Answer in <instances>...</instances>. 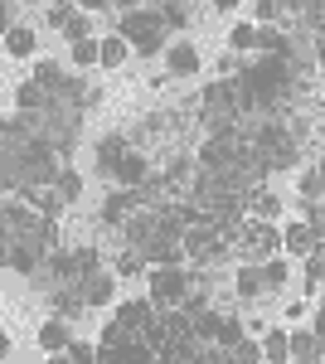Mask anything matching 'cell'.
I'll return each instance as SVG.
<instances>
[{
	"mask_svg": "<svg viewBox=\"0 0 325 364\" xmlns=\"http://www.w3.org/2000/svg\"><path fill=\"white\" fill-rule=\"evenodd\" d=\"M117 34H122L141 58H156L165 49V20H161V10H156V5L127 10V15L117 20Z\"/></svg>",
	"mask_w": 325,
	"mask_h": 364,
	"instance_id": "cell-1",
	"label": "cell"
},
{
	"mask_svg": "<svg viewBox=\"0 0 325 364\" xmlns=\"http://www.w3.org/2000/svg\"><path fill=\"white\" fill-rule=\"evenodd\" d=\"M233 252H238L243 262H262V257H277V252H282V228L272 224V219H252V214H247L243 238L233 243Z\"/></svg>",
	"mask_w": 325,
	"mask_h": 364,
	"instance_id": "cell-2",
	"label": "cell"
},
{
	"mask_svg": "<svg viewBox=\"0 0 325 364\" xmlns=\"http://www.w3.org/2000/svg\"><path fill=\"white\" fill-rule=\"evenodd\" d=\"M146 296L156 301V311H170L190 296V267H151L146 272Z\"/></svg>",
	"mask_w": 325,
	"mask_h": 364,
	"instance_id": "cell-3",
	"label": "cell"
},
{
	"mask_svg": "<svg viewBox=\"0 0 325 364\" xmlns=\"http://www.w3.org/2000/svg\"><path fill=\"white\" fill-rule=\"evenodd\" d=\"M136 209H141V195H136V190H127V185H117V190L102 199V224H107V228H122Z\"/></svg>",
	"mask_w": 325,
	"mask_h": 364,
	"instance_id": "cell-4",
	"label": "cell"
},
{
	"mask_svg": "<svg viewBox=\"0 0 325 364\" xmlns=\"http://www.w3.org/2000/svg\"><path fill=\"white\" fill-rule=\"evenodd\" d=\"M112 321L122 326V331H132V336H141L151 321H156V301L151 296H141V301H117V311H112Z\"/></svg>",
	"mask_w": 325,
	"mask_h": 364,
	"instance_id": "cell-5",
	"label": "cell"
},
{
	"mask_svg": "<svg viewBox=\"0 0 325 364\" xmlns=\"http://www.w3.org/2000/svg\"><path fill=\"white\" fill-rule=\"evenodd\" d=\"M122 233H127V248H146V243H151V238L161 233V214L141 204V209H136L132 219L122 224Z\"/></svg>",
	"mask_w": 325,
	"mask_h": 364,
	"instance_id": "cell-6",
	"label": "cell"
},
{
	"mask_svg": "<svg viewBox=\"0 0 325 364\" xmlns=\"http://www.w3.org/2000/svg\"><path fill=\"white\" fill-rule=\"evenodd\" d=\"M199 68H204V63H199V49H194V44L180 39V44L165 49V73H170V78H194Z\"/></svg>",
	"mask_w": 325,
	"mask_h": 364,
	"instance_id": "cell-7",
	"label": "cell"
},
{
	"mask_svg": "<svg viewBox=\"0 0 325 364\" xmlns=\"http://www.w3.org/2000/svg\"><path fill=\"white\" fill-rule=\"evenodd\" d=\"M146 175H151V166H146V156H141L136 146H127V156L117 161V170H112V180H117V185H127V190H141V185H146Z\"/></svg>",
	"mask_w": 325,
	"mask_h": 364,
	"instance_id": "cell-8",
	"label": "cell"
},
{
	"mask_svg": "<svg viewBox=\"0 0 325 364\" xmlns=\"http://www.w3.org/2000/svg\"><path fill=\"white\" fill-rule=\"evenodd\" d=\"M78 287H82V301H87V306H107V301H112V291H117V277H112L107 267H102V272L82 277Z\"/></svg>",
	"mask_w": 325,
	"mask_h": 364,
	"instance_id": "cell-9",
	"label": "cell"
},
{
	"mask_svg": "<svg viewBox=\"0 0 325 364\" xmlns=\"http://www.w3.org/2000/svg\"><path fill=\"white\" fill-rule=\"evenodd\" d=\"M262 364H292V336L277 326V331H262Z\"/></svg>",
	"mask_w": 325,
	"mask_h": 364,
	"instance_id": "cell-10",
	"label": "cell"
},
{
	"mask_svg": "<svg viewBox=\"0 0 325 364\" xmlns=\"http://www.w3.org/2000/svg\"><path fill=\"white\" fill-rule=\"evenodd\" d=\"M68 340H73V331H68V321H58V316H49V321L39 326V350H44V355L68 350Z\"/></svg>",
	"mask_w": 325,
	"mask_h": 364,
	"instance_id": "cell-11",
	"label": "cell"
},
{
	"mask_svg": "<svg viewBox=\"0 0 325 364\" xmlns=\"http://www.w3.org/2000/svg\"><path fill=\"white\" fill-rule=\"evenodd\" d=\"M82 311H87V301H82V287H58V291H54V316H58V321H68V326H73Z\"/></svg>",
	"mask_w": 325,
	"mask_h": 364,
	"instance_id": "cell-12",
	"label": "cell"
},
{
	"mask_svg": "<svg viewBox=\"0 0 325 364\" xmlns=\"http://www.w3.org/2000/svg\"><path fill=\"white\" fill-rule=\"evenodd\" d=\"M34 49H39V34L25 25H10L5 29V54L10 58H34Z\"/></svg>",
	"mask_w": 325,
	"mask_h": 364,
	"instance_id": "cell-13",
	"label": "cell"
},
{
	"mask_svg": "<svg viewBox=\"0 0 325 364\" xmlns=\"http://www.w3.org/2000/svg\"><path fill=\"white\" fill-rule=\"evenodd\" d=\"M233 287H238V296H243V301H257V296L267 291V282H262V262H243V267H238V277H233Z\"/></svg>",
	"mask_w": 325,
	"mask_h": 364,
	"instance_id": "cell-14",
	"label": "cell"
},
{
	"mask_svg": "<svg viewBox=\"0 0 325 364\" xmlns=\"http://www.w3.org/2000/svg\"><path fill=\"white\" fill-rule=\"evenodd\" d=\"M311 248H316V233H311V224H306V219H301V224H287V233H282V252L306 257Z\"/></svg>",
	"mask_w": 325,
	"mask_h": 364,
	"instance_id": "cell-15",
	"label": "cell"
},
{
	"mask_svg": "<svg viewBox=\"0 0 325 364\" xmlns=\"http://www.w3.org/2000/svg\"><path fill=\"white\" fill-rule=\"evenodd\" d=\"M292 336V360H325V340L316 331H287Z\"/></svg>",
	"mask_w": 325,
	"mask_h": 364,
	"instance_id": "cell-16",
	"label": "cell"
},
{
	"mask_svg": "<svg viewBox=\"0 0 325 364\" xmlns=\"http://www.w3.org/2000/svg\"><path fill=\"white\" fill-rule=\"evenodd\" d=\"M127 146H132V141L117 136V132H112V136H102V141H97V170H102V175H112V170H117V161L127 156Z\"/></svg>",
	"mask_w": 325,
	"mask_h": 364,
	"instance_id": "cell-17",
	"label": "cell"
},
{
	"mask_svg": "<svg viewBox=\"0 0 325 364\" xmlns=\"http://www.w3.org/2000/svg\"><path fill=\"white\" fill-rule=\"evenodd\" d=\"M151 267H146V252L141 248H122L112 257V277H146Z\"/></svg>",
	"mask_w": 325,
	"mask_h": 364,
	"instance_id": "cell-18",
	"label": "cell"
},
{
	"mask_svg": "<svg viewBox=\"0 0 325 364\" xmlns=\"http://www.w3.org/2000/svg\"><path fill=\"white\" fill-rule=\"evenodd\" d=\"M247 214H252V219H272V224H277V219H282V199L257 185V190L247 195Z\"/></svg>",
	"mask_w": 325,
	"mask_h": 364,
	"instance_id": "cell-19",
	"label": "cell"
},
{
	"mask_svg": "<svg viewBox=\"0 0 325 364\" xmlns=\"http://www.w3.org/2000/svg\"><path fill=\"white\" fill-rule=\"evenodd\" d=\"M49 102H54V97H49L44 87L34 83V78H29V83H20V87H15V107H20V112H44Z\"/></svg>",
	"mask_w": 325,
	"mask_h": 364,
	"instance_id": "cell-20",
	"label": "cell"
},
{
	"mask_svg": "<svg viewBox=\"0 0 325 364\" xmlns=\"http://www.w3.org/2000/svg\"><path fill=\"white\" fill-rule=\"evenodd\" d=\"M39 262H44V252H34L29 243L10 248V272H20V277H39Z\"/></svg>",
	"mask_w": 325,
	"mask_h": 364,
	"instance_id": "cell-21",
	"label": "cell"
},
{
	"mask_svg": "<svg viewBox=\"0 0 325 364\" xmlns=\"http://www.w3.org/2000/svg\"><path fill=\"white\" fill-rule=\"evenodd\" d=\"M68 58H73V68H92L97 58H102V39H78V44H68Z\"/></svg>",
	"mask_w": 325,
	"mask_h": 364,
	"instance_id": "cell-22",
	"label": "cell"
},
{
	"mask_svg": "<svg viewBox=\"0 0 325 364\" xmlns=\"http://www.w3.org/2000/svg\"><path fill=\"white\" fill-rule=\"evenodd\" d=\"M117 350H122V364H156V350H151L141 336H127Z\"/></svg>",
	"mask_w": 325,
	"mask_h": 364,
	"instance_id": "cell-23",
	"label": "cell"
},
{
	"mask_svg": "<svg viewBox=\"0 0 325 364\" xmlns=\"http://www.w3.org/2000/svg\"><path fill=\"white\" fill-rule=\"evenodd\" d=\"M228 49H233V54H252V49H257V25L238 20V25L228 29Z\"/></svg>",
	"mask_w": 325,
	"mask_h": 364,
	"instance_id": "cell-24",
	"label": "cell"
},
{
	"mask_svg": "<svg viewBox=\"0 0 325 364\" xmlns=\"http://www.w3.org/2000/svg\"><path fill=\"white\" fill-rule=\"evenodd\" d=\"M301 199H306V204H321L325 199V170L321 166H311L301 175Z\"/></svg>",
	"mask_w": 325,
	"mask_h": 364,
	"instance_id": "cell-25",
	"label": "cell"
},
{
	"mask_svg": "<svg viewBox=\"0 0 325 364\" xmlns=\"http://www.w3.org/2000/svg\"><path fill=\"white\" fill-rule=\"evenodd\" d=\"M321 282H325V243H316L306 252V291H316Z\"/></svg>",
	"mask_w": 325,
	"mask_h": 364,
	"instance_id": "cell-26",
	"label": "cell"
},
{
	"mask_svg": "<svg viewBox=\"0 0 325 364\" xmlns=\"http://www.w3.org/2000/svg\"><path fill=\"white\" fill-rule=\"evenodd\" d=\"M243 340H247V326L238 321V316H223V326H218V340H214V345L233 350V345H243Z\"/></svg>",
	"mask_w": 325,
	"mask_h": 364,
	"instance_id": "cell-27",
	"label": "cell"
},
{
	"mask_svg": "<svg viewBox=\"0 0 325 364\" xmlns=\"http://www.w3.org/2000/svg\"><path fill=\"white\" fill-rule=\"evenodd\" d=\"M218 326H223V311H214V306L194 316V336H199V340H209V345L218 340Z\"/></svg>",
	"mask_w": 325,
	"mask_h": 364,
	"instance_id": "cell-28",
	"label": "cell"
},
{
	"mask_svg": "<svg viewBox=\"0 0 325 364\" xmlns=\"http://www.w3.org/2000/svg\"><path fill=\"white\" fill-rule=\"evenodd\" d=\"M54 190H58V199H63V204H73V199L82 195V175L63 166V170H58V180H54Z\"/></svg>",
	"mask_w": 325,
	"mask_h": 364,
	"instance_id": "cell-29",
	"label": "cell"
},
{
	"mask_svg": "<svg viewBox=\"0 0 325 364\" xmlns=\"http://www.w3.org/2000/svg\"><path fill=\"white\" fill-rule=\"evenodd\" d=\"M73 262H78V282H82V277H92V272H102V252L92 248V243L73 248Z\"/></svg>",
	"mask_w": 325,
	"mask_h": 364,
	"instance_id": "cell-30",
	"label": "cell"
},
{
	"mask_svg": "<svg viewBox=\"0 0 325 364\" xmlns=\"http://www.w3.org/2000/svg\"><path fill=\"white\" fill-rule=\"evenodd\" d=\"M127 49H132V44H127L122 34H107V39H102V58H97V63H102V68H117V63L127 58Z\"/></svg>",
	"mask_w": 325,
	"mask_h": 364,
	"instance_id": "cell-31",
	"label": "cell"
},
{
	"mask_svg": "<svg viewBox=\"0 0 325 364\" xmlns=\"http://www.w3.org/2000/svg\"><path fill=\"white\" fill-rule=\"evenodd\" d=\"M87 29H92V25H87V10H73V15L58 25V34H63L68 44H78V39H87Z\"/></svg>",
	"mask_w": 325,
	"mask_h": 364,
	"instance_id": "cell-32",
	"label": "cell"
},
{
	"mask_svg": "<svg viewBox=\"0 0 325 364\" xmlns=\"http://www.w3.org/2000/svg\"><path fill=\"white\" fill-rule=\"evenodd\" d=\"M156 10H161L165 29H185V25H190V10H185V5H180V0H161V5H156Z\"/></svg>",
	"mask_w": 325,
	"mask_h": 364,
	"instance_id": "cell-33",
	"label": "cell"
},
{
	"mask_svg": "<svg viewBox=\"0 0 325 364\" xmlns=\"http://www.w3.org/2000/svg\"><path fill=\"white\" fill-rule=\"evenodd\" d=\"M297 15H301V25L311 29V34H321V29H325V0H306Z\"/></svg>",
	"mask_w": 325,
	"mask_h": 364,
	"instance_id": "cell-34",
	"label": "cell"
},
{
	"mask_svg": "<svg viewBox=\"0 0 325 364\" xmlns=\"http://www.w3.org/2000/svg\"><path fill=\"white\" fill-rule=\"evenodd\" d=\"M262 282H267V291L287 282V257H282V252H277V257H262Z\"/></svg>",
	"mask_w": 325,
	"mask_h": 364,
	"instance_id": "cell-35",
	"label": "cell"
},
{
	"mask_svg": "<svg viewBox=\"0 0 325 364\" xmlns=\"http://www.w3.org/2000/svg\"><path fill=\"white\" fill-rule=\"evenodd\" d=\"M68 360L73 364H97V345H92V340H68Z\"/></svg>",
	"mask_w": 325,
	"mask_h": 364,
	"instance_id": "cell-36",
	"label": "cell"
},
{
	"mask_svg": "<svg viewBox=\"0 0 325 364\" xmlns=\"http://www.w3.org/2000/svg\"><path fill=\"white\" fill-rule=\"evenodd\" d=\"M233 364H262V345H257V340L233 345Z\"/></svg>",
	"mask_w": 325,
	"mask_h": 364,
	"instance_id": "cell-37",
	"label": "cell"
},
{
	"mask_svg": "<svg viewBox=\"0 0 325 364\" xmlns=\"http://www.w3.org/2000/svg\"><path fill=\"white\" fill-rule=\"evenodd\" d=\"M306 224L316 233V243H325V199L321 204H306Z\"/></svg>",
	"mask_w": 325,
	"mask_h": 364,
	"instance_id": "cell-38",
	"label": "cell"
},
{
	"mask_svg": "<svg viewBox=\"0 0 325 364\" xmlns=\"http://www.w3.org/2000/svg\"><path fill=\"white\" fill-rule=\"evenodd\" d=\"M252 15H257V25H277L282 20V5L277 0H252Z\"/></svg>",
	"mask_w": 325,
	"mask_h": 364,
	"instance_id": "cell-39",
	"label": "cell"
},
{
	"mask_svg": "<svg viewBox=\"0 0 325 364\" xmlns=\"http://www.w3.org/2000/svg\"><path fill=\"white\" fill-rule=\"evenodd\" d=\"M73 10H78V5H49V29H58L68 15H73Z\"/></svg>",
	"mask_w": 325,
	"mask_h": 364,
	"instance_id": "cell-40",
	"label": "cell"
},
{
	"mask_svg": "<svg viewBox=\"0 0 325 364\" xmlns=\"http://www.w3.org/2000/svg\"><path fill=\"white\" fill-rule=\"evenodd\" d=\"M97 364H122V350L117 345H97Z\"/></svg>",
	"mask_w": 325,
	"mask_h": 364,
	"instance_id": "cell-41",
	"label": "cell"
},
{
	"mask_svg": "<svg viewBox=\"0 0 325 364\" xmlns=\"http://www.w3.org/2000/svg\"><path fill=\"white\" fill-rule=\"evenodd\" d=\"M97 102H102V87L87 83V87H82V107H97Z\"/></svg>",
	"mask_w": 325,
	"mask_h": 364,
	"instance_id": "cell-42",
	"label": "cell"
},
{
	"mask_svg": "<svg viewBox=\"0 0 325 364\" xmlns=\"http://www.w3.org/2000/svg\"><path fill=\"white\" fill-rule=\"evenodd\" d=\"M44 364H73V360H68V350H58V355H44Z\"/></svg>",
	"mask_w": 325,
	"mask_h": 364,
	"instance_id": "cell-43",
	"label": "cell"
},
{
	"mask_svg": "<svg viewBox=\"0 0 325 364\" xmlns=\"http://www.w3.org/2000/svg\"><path fill=\"white\" fill-rule=\"evenodd\" d=\"M316 63H325V29L316 34Z\"/></svg>",
	"mask_w": 325,
	"mask_h": 364,
	"instance_id": "cell-44",
	"label": "cell"
},
{
	"mask_svg": "<svg viewBox=\"0 0 325 364\" xmlns=\"http://www.w3.org/2000/svg\"><path fill=\"white\" fill-rule=\"evenodd\" d=\"M112 5H122V15H127V10H141V0H112Z\"/></svg>",
	"mask_w": 325,
	"mask_h": 364,
	"instance_id": "cell-45",
	"label": "cell"
},
{
	"mask_svg": "<svg viewBox=\"0 0 325 364\" xmlns=\"http://www.w3.org/2000/svg\"><path fill=\"white\" fill-rule=\"evenodd\" d=\"M218 10H238V5H243V0H214Z\"/></svg>",
	"mask_w": 325,
	"mask_h": 364,
	"instance_id": "cell-46",
	"label": "cell"
},
{
	"mask_svg": "<svg viewBox=\"0 0 325 364\" xmlns=\"http://www.w3.org/2000/svg\"><path fill=\"white\" fill-rule=\"evenodd\" d=\"M5 355H10V336L0 331V360H5Z\"/></svg>",
	"mask_w": 325,
	"mask_h": 364,
	"instance_id": "cell-47",
	"label": "cell"
},
{
	"mask_svg": "<svg viewBox=\"0 0 325 364\" xmlns=\"http://www.w3.org/2000/svg\"><path fill=\"white\" fill-rule=\"evenodd\" d=\"M277 5H282V15H287V10H301V0H277Z\"/></svg>",
	"mask_w": 325,
	"mask_h": 364,
	"instance_id": "cell-48",
	"label": "cell"
},
{
	"mask_svg": "<svg viewBox=\"0 0 325 364\" xmlns=\"http://www.w3.org/2000/svg\"><path fill=\"white\" fill-rule=\"evenodd\" d=\"M292 364H321V360H292Z\"/></svg>",
	"mask_w": 325,
	"mask_h": 364,
	"instance_id": "cell-49",
	"label": "cell"
},
{
	"mask_svg": "<svg viewBox=\"0 0 325 364\" xmlns=\"http://www.w3.org/2000/svg\"><path fill=\"white\" fill-rule=\"evenodd\" d=\"M301 5H306V0H301Z\"/></svg>",
	"mask_w": 325,
	"mask_h": 364,
	"instance_id": "cell-50",
	"label": "cell"
}]
</instances>
